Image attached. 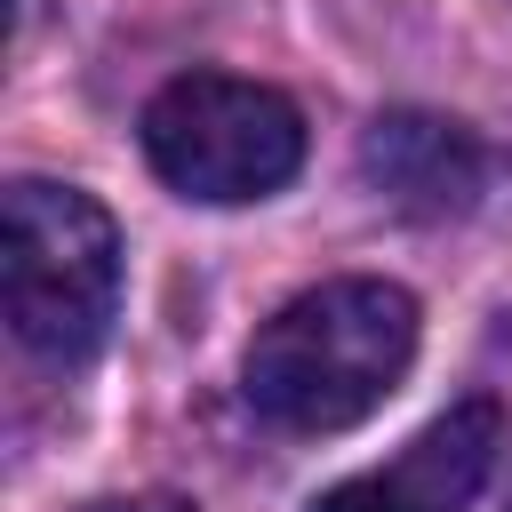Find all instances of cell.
Returning a JSON list of instances; mask_svg holds the SVG:
<instances>
[{
  "label": "cell",
  "instance_id": "6da1fadb",
  "mask_svg": "<svg viewBox=\"0 0 512 512\" xmlns=\"http://www.w3.org/2000/svg\"><path fill=\"white\" fill-rule=\"evenodd\" d=\"M408 360L416 296L400 280H320L256 328L240 392L280 432H344L400 392Z\"/></svg>",
  "mask_w": 512,
  "mask_h": 512
},
{
  "label": "cell",
  "instance_id": "7a4b0ae2",
  "mask_svg": "<svg viewBox=\"0 0 512 512\" xmlns=\"http://www.w3.org/2000/svg\"><path fill=\"white\" fill-rule=\"evenodd\" d=\"M0 296H8V336L32 360L80 368L120 312L112 216L72 184L16 176L0 200Z\"/></svg>",
  "mask_w": 512,
  "mask_h": 512
},
{
  "label": "cell",
  "instance_id": "3957f363",
  "mask_svg": "<svg viewBox=\"0 0 512 512\" xmlns=\"http://www.w3.org/2000/svg\"><path fill=\"white\" fill-rule=\"evenodd\" d=\"M144 160L160 184H176L184 200H264L304 168V112L264 88V80H232V72H184L168 80L144 120Z\"/></svg>",
  "mask_w": 512,
  "mask_h": 512
},
{
  "label": "cell",
  "instance_id": "277c9868",
  "mask_svg": "<svg viewBox=\"0 0 512 512\" xmlns=\"http://www.w3.org/2000/svg\"><path fill=\"white\" fill-rule=\"evenodd\" d=\"M504 448V416L496 400H456L440 424H424L392 464L336 480L328 496H312V512H464L488 480Z\"/></svg>",
  "mask_w": 512,
  "mask_h": 512
},
{
  "label": "cell",
  "instance_id": "5b68a950",
  "mask_svg": "<svg viewBox=\"0 0 512 512\" xmlns=\"http://www.w3.org/2000/svg\"><path fill=\"white\" fill-rule=\"evenodd\" d=\"M360 168L368 184L416 216V224H440V216H464L488 184V152L464 120H440V112H384L368 136H360Z\"/></svg>",
  "mask_w": 512,
  "mask_h": 512
},
{
  "label": "cell",
  "instance_id": "8992f818",
  "mask_svg": "<svg viewBox=\"0 0 512 512\" xmlns=\"http://www.w3.org/2000/svg\"><path fill=\"white\" fill-rule=\"evenodd\" d=\"M80 512H192L184 496H96V504H80Z\"/></svg>",
  "mask_w": 512,
  "mask_h": 512
}]
</instances>
